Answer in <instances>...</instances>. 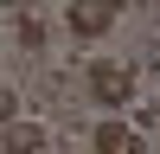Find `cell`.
Returning <instances> with one entry per match:
<instances>
[{
	"mask_svg": "<svg viewBox=\"0 0 160 154\" xmlns=\"http://www.w3.org/2000/svg\"><path fill=\"white\" fill-rule=\"evenodd\" d=\"M90 96H96L102 109H128V103H135V64L96 58V64H90Z\"/></svg>",
	"mask_w": 160,
	"mask_h": 154,
	"instance_id": "1",
	"label": "cell"
},
{
	"mask_svg": "<svg viewBox=\"0 0 160 154\" xmlns=\"http://www.w3.org/2000/svg\"><path fill=\"white\" fill-rule=\"evenodd\" d=\"M64 7H71V32L77 38H102L115 19H122L128 0H64Z\"/></svg>",
	"mask_w": 160,
	"mask_h": 154,
	"instance_id": "2",
	"label": "cell"
},
{
	"mask_svg": "<svg viewBox=\"0 0 160 154\" xmlns=\"http://www.w3.org/2000/svg\"><path fill=\"white\" fill-rule=\"evenodd\" d=\"M90 148L96 154H148V141H141V128H128L122 116H109V122L90 128Z\"/></svg>",
	"mask_w": 160,
	"mask_h": 154,
	"instance_id": "3",
	"label": "cell"
},
{
	"mask_svg": "<svg viewBox=\"0 0 160 154\" xmlns=\"http://www.w3.org/2000/svg\"><path fill=\"white\" fill-rule=\"evenodd\" d=\"M0 148L7 154H45V122H0Z\"/></svg>",
	"mask_w": 160,
	"mask_h": 154,
	"instance_id": "4",
	"label": "cell"
},
{
	"mask_svg": "<svg viewBox=\"0 0 160 154\" xmlns=\"http://www.w3.org/2000/svg\"><path fill=\"white\" fill-rule=\"evenodd\" d=\"M7 19H13V38H19L26 51H32V45H45V19H38L32 7H7Z\"/></svg>",
	"mask_w": 160,
	"mask_h": 154,
	"instance_id": "5",
	"label": "cell"
},
{
	"mask_svg": "<svg viewBox=\"0 0 160 154\" xmlns=\"http://www.w3.org/2000/svg\"><path fill=\"white\" fill-rule=\"evenodd\" d=\"M0 122H19V90H13V84L0 90Z\"/></svg>",
	"mask_w": 160,
	"mask_h": 154,
	"instance_id": "6",
	"label": "cell"
},
{
	"mask_svg": "<svg viewBox=\"0 0 160 154\" xmlns=\"http://www.w3.org/2000/svg\"><path fill=\"white\" fill-rule=\"evenodd\" d=\"M7 7H19V0H7Z\"/></svg>",
	"mask_w": 160,
	"mask_h": 154,
	"instance_id": "7",
	"label": "cell"
},
{
	"mask_svg": "<svg viewBox=\"0 0 160 154\" xmlns=\"http://www.w3.org/2000/svg\"><path fill=\"white\" fill-rule=\"evenodd\" d=\"M154 7H160V0H154Z\"/></svg>",
	"mask_w": 160,
	"mask_h": 154,
	"instance_id": "8",
	"label": "cell"
}]
</instances>
